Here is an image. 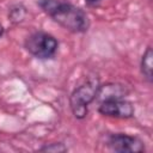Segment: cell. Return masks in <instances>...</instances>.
Wrapping results in <instances>:
<instances>
[{
    "label": "cell",
    "mask_w": 153,
    "mask_h": 153,
    "mask_svg": "<svg viewBox=\"0 0 153 153\" xmlns=\"http://www.w3.org/2000/svg\"><path fill=\"white\" fill-rule=\"evenodd\" d=\"M38 6L54 22L72 32H85L90 27L87 14L66 0H38Z\"/></svg>",
    "instance_id": "cell-1"
},
{
    "label": "cell",
    "mask_w": 153,
    "mask_h": 153,
    "mask_svg": "<svg viewBox=\"0 0 153 153\" xmlns=\"http://www.w3.org/2000/svg\"><path fill=\"white\" fill-rule=\"evenodd\" d=\"M100 88L98 78H91L85 84L76 87L69 98V104L73 115L81 120L87 115V105L96 99Z\"/></svg>",
    "instance_id": "cell-2"
},
{
    "label": "cell",
    "mask_w": 153,
    "mask_h": 153,
    "mask_svg": "<svg viewBox=\"0 0 153 153\" xmlns=\"http://www.w3.org/2000/svg\"><path fill=\"white\" fill-rule=\"evenodd\" d=\"M57 41L47 32H35L25 41L26 50L35 57L45 60L51 59L57 50Z\"/></svg>",
    "instance_id": "cell-3"
},
{
    "label": "cell",
    "mask_w": 153,
    "mask_h": 153,
    "mask_svg": "<svg viewBox=\"0 0 153 153\" xmlns=\"http://www.w3.org/2000/svg\"><path fill=\"white\" fill-rule=\"evenodd\" d=\"M98 111L104 116L117 118H130L134 115V108L131 103L115 97L103 99L98 108Z\"/></svg>",
    "instance_id": "cell-4"
},
{
    "label": "cell",
    "mask_w": 153,
    "mask_h": 153,
    "mask_svg": "<svg viewBox=\"0 0 153 153\" xmlns=\"http://www.w3.org/2000/svg\"><path fill=\"white\" fill-rule=\"evenodd\" d=\"M108 146L115 151V152H129V153H139L145 152V145L143 142L131 135L127 134H114L108 140Z\"/></svg>",
    "instance_id": "cell-5"
},
{
    "label": "cell",
    "mask_w": 153,
    "mask_h": 153,
    "mask_svg": "<svg viewBox=\"0 0 153 153\" xmlns=\"http://www.w3.org/2000/svg\"><path fill=\"white\" fill-rule=\"evenodd\" d=\"M141 72H142L143 76L146 78V80L148 82H152V79H153V51H152L151 47H148L142 55Z\"/></svg>",
    "instance_id": "cell-6"
},
{
    "label": "cell",
    "mask_w": 153,
    "mask_h": 153,
    "mask_svg": "<svg viewBox=\"0 0 153 153\" xmlns=\"http://www.w3.org/2000/svg\"><path fill=\"white\" fill-rule=\"evenodd\" d=\"M26 14V11H25V7L22 6V5H16L13 6L11 10H10V13H8V18L12 23H19L24 19Z\"/></svg>",
    "instance_id": "cell-7"
},
{
    "label": "cell",
    "mask_w": 153,
    "mask_h": 153,
    "mask_svg": "<svg viewBox=\"0 0 153 153\" xmlns=\"http://www.w3.org/2000/svg\"><path fill=\"white\" fill-rule=\"evenodd\" d=\"M39 151H44V152H66L67 148L63 146V143H50V145H47L44 147H42Z\"/></svg>",
    "instance_id": "cell-8"
},
{
    "label": "cell",
    "mask_w": 153,
    "mask_h": 153,
    "mask_svg": "<svg viewBox=\"0 0 153 153\" xmlns=\"http://www.w3.org/2000/svg\"><path fill=\"white\" fill-rule=\"evenodd\" d=\"M87 2H90V4H96V2H98V1H100V0H86Z\"/></svg>",
    "instance_id": "cell-9"
},
{
    "label": "cell",
    "mask_w": 153,
    "mask_h": 153,
    "mask_svg": "<svg viewBox=\"0 0 153 153\" xmlns=\"http://www.w3.org/2000/svg\"><path fill=\"white\" fill-rule=\"evenodd\" d=\"M2 33H4V27H2V25L0 24V37L2 36Z\"/></svg>",
    "instance_id": "cell-10"
}]
</instances>
